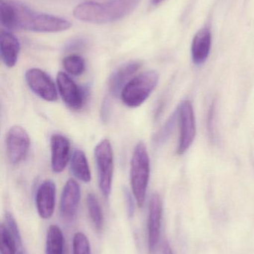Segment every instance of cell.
<instances>
[{
  "label": "cell",
  "mask_w": 254,
  "mask_h": 254,
  "mask_svg": "<svg viewBox=\"0 0 254 254\" xmlns=\"http://www.w3.org/2000/svg\"><path fill=\"white\" fill-rule=\"evenodd\" d=\"M163 254H173L172 250H171V247L168 243H166V244L164 246V252Z\"/></svg>",
  "instance_id": "4316f807"
},
{
  "label": "cell",
  "mask_w": 254,
  "mask_h": 254,
  "mask_svg": "<svg viewBox=\"0 0 254 254\" xmlns=\"http://www.w3.org/2000/svg\"><path fill=\"white\" fill-rule=\"evenodd\" d=\"M25 81L28 87L37 96L48 102H55L58 100L56 86L49 74L37 68L27 70Z\"/></svg>",
  "instance_id": "8992f818"
},
{
  "label": "cell",
  "mask_w": 254,
  "mask_h": 254,
  "mask_svg": "<svg viewBox=\"0 0 254 254\" xmlns=\"http://www.w3.org/2000/svg\"><path fill=\"white\" fill-rule=\"evenodd\" d=\"M141 64L138 61H131L121 65L113 71L109 79V91L113 96H116L122 92L124 86L129 81L130 78L140 69Z\"/></svg>",
  "instance_id": "9a60e30c"
},
{
  "label": "cell",
  "mask_w": 254,
  "mask_h": 254,
  "mask_svg": "<svg viewBox=\"0 0 254 254\" xmlns=\"http://www.w3.org/2000/svg\"><path fill=\"white\" fill-rule=\"evenodd\" d=\"M164 1V0H151V1H152V4H158Z\"/></svg>",
  "instance_id": "83f0119b"
},
{
  "label": "cell",
  "mask_w": 254,
  "mask_h": 254,
  "mask_svg": "<svg viewBox=\"0 0 254 254\" xmlns=\"http://www.w3.org/2000/svg\"><path fill=\"white\" fill-rule=\"evenodd\" d=\"M163 204L161 197L154 193L149 202L148 217V248L150 254L155 253L159 243L162 222Z\"/></svg>",
  "instance_id": "8fae6325"
},
{
  "label": "cell",
  "mask_w": 254,
  "mask_h": 254,
  "mask_svg": "<svg viewBox=\"0 0 254 254\" xmlns=\"http://www.w3.org/2000/svg\"><path fill=\"white\" fill-rule=\"evenodd\" d=\"M64 236L57 225H51L47 231L46 240V254H65Z\"/></svg>",
  "instance_id": "ac0fdd59"
},
{
  "label": "cell",
  "mask_w": 254,
  "mask_h": 254,
  "mask_svg": "<svg viewBox=\"0 0 254 254\" xmlns=\"http://www.w3.org/2000/svg\"><path fill=\"white\" fill-rule=\"evenodd\" d=\"M159 81V75L154 70L139 74L129 80L121 92V99L127 107L137 108L150 96Z\"/></svg>",
  "instance_id": "277c9868"
},
{
  "label": "cell",
  "mask_w": 254,
  "mask_h": 254,
  "mask_svg": "<svg viewBox=\"0 0 254 254\" xmlns=\"http://www.w3.org/2000/svg\"><path fill=\"white\" fill-rule=\"evenodd\" d=\"M16 254H25V253H24L23 251H22L20 249V250H19V252H17V253H16Z\"/></svg>",
  "instance_id": "f1b7e54d"
},
{
  "label": "cell",
  "mask_w": 254,
  "mask_h": 254,
  "mask_svg": "<svg viewBox=\"0 0 254 254\" xmlns=\"http://www.w3.org/2000/svg\"><path fill=\"white\" fill-rule=\"evenodd\" d=\"M71 170L76 179L85 183L90 182L91 172L87 158L81 149H76L72 155Z\"/></svg>",
  "instance_id": "e0dca14e"
},
{
  "label": "cell",
  "mask_w": 254,
  "mask_h": 254,
  "mask_svg": "<svg viewBox=\"0 0 254 254\" xmlns=\"http://www.w3.org/2000/svg\"><path fill=\"white\" fill-rule=\"evenodd\" d=\"M86 205L89 217L97 231L102 228L104 217L99 201L93 193H89L86 197Z\"/></svg>",
  "instance_id": "d6986e66"
},
{
  "label": "cell",
  "mask_w": 254,
  "mask_h": 254,
  "mask_svg": "<svg viewBox=\"0 0 254 254\" xmlns=\"http://www.w3.org/2000/svg\"><path fill=\"white\" fill-rule=\"evenodd\" d=\"M180 132L177 153L182 155L192 145L195 137V121L193 107L189 101H183L177 108Z\"/></svg>",
  "instance_id": "ba28073f"
},
{
  "label": "cell",
  "mask_w": 254,
  "mask_h": 254,
  "mask_svg": "<svg viewBox=\"0 0 254 254\" xmlns=\"http://www.w3.org/2000/svg\"><path fill=\"white\" fill-rule=\"evenodd\" d=\"M124 198H125V206H126L127 214L128 217L132 218L135 213V203L131 192L127 188L124 190Z\"/></svg>",
  "instance_id": "d4e9b609"
},
{
  "label": "cell",
  "mask_w": 254,
  "mask_h": 254,
  "mask_svg": "<svg viewBox=\"0 0 254 254\" xmlns=\"http://www.w3.org/2000/svg\"><path fill=\"white\" fill-rule=\"evenodd\" d=\"M150 176V160L147 148L143 142L136 145L131 161V189L140 207L144 205Z\"/></svg>",
  "instance_id": "3957f363"
},
{
  "label": "cell",
  "mask_w": 254,
  "mask_h": 254,
  "mask_svg": "<svg viewBox=\"0 0 254 254\" xmlns=\"http://www.w3.org/2000/svg\"><path fill=\"white\" fill-rule=\"evenodd\" d=\"M141 0H108L105 2L87 1L78 4L73 16L82 22L107 24L117 22L131 14Z\"/></svg>",
  "instance_id": "7a4b0ae2"
},
{
  "label": "cell",
  "mask_w": 254,
  "mask_h": 254,
  "mask_svg": "<svg viewBox=\"0 0 254 254\" xmlns=\"http://www.w3.org/2000/svg\"><path fill=\"white\" fill-rule=\"evenodd\" d=\"M51 167L55 173L65 170L70 157V141L61 134H54L51 137Z\"/></svg>",
  "instance_id": "4fadbf2b"
},
{
  "label": "cell",
  "mask_w": 254,
  "mask_h": 254,
  "mask_svg": "<svg viewBox=\"0 0 254 254\" xmlns=\"http://www.w3.org/2000/svg\"><path fill=\"white\" fill-rule=\"evenodd\" d=\"M81 200V188L74 179H69L64 185L60 201V213L63 220L72 222L77 216Z\"/></svg>",
  "instance_id": "30bf717a"
},
{
  "label": "cell",
  "mask_w": 254,
  "mask_h": 254,
  "mask_svg": "<svg viewBox=\"0 0 254 254\" xmlns=\"http://www.w3.org/2000/svg\"><path fill=\"white\" fill-rule=\"evenodd\" d=\"M56 201V186L52 180H46L37 188L35 202L40 218L49 219L53 216Z\"/></svg>",
  "instance_id": "7c38bea8"
},
{
  "label": "cell",
  "mask_w": 254,
  "mask_h": 254,
  "mask_svg": "<svg viewBox=\"0 0 254 254\" xmlns=\"http://www.w3.org/2000/svg\"><path fill=\"white\" fill-rule=\"evenodd\" d=\"M0 21L7 30L55 33L71 28L70 21L59 16L35 11L20 1L0 0Z\"/></svg>",
  "instance_id": "6da1fadb"
},
{
  "label": "cell",
  "mask_w": 254,
  "mask_h": 254,
  "mask_svg": "<svg viewBox=\"0 0 254 254\" xmlns=\"http://www.w3.org/2000/svg\"><path fill=\"white\" fill-rule=\"evenodd\" d=\"M4 222L5 226L7 229L11 233L12 235L14 237L17 243L18 248H21L22 246V236H21L20 231H19V227H18L16 221L11 213L9 212H6L4 214Z\"/></svg>",
  "instance_id": "cb8c5ba5"
},
{
  "label": "cell",
  "mask_w": 254,
  "mask_h": 254,
  "mask_svg": "<svg viewBox=\"0 0 254 254\" xmlns=\"http://www.w3.org/2000/svg\"><path fill=\"white\" fill-rule=\"evenodd\" d=\"M73 254H92L89 240L83 233H76L73 237Z\"/></svg>",
  "instance_id": "7402d4cb"
},
{
  "label": "cell",
  "mask_w": 254,
  "mask_h": 254,
  "mask_svg": "<svg viewBox=\"0 0 254 254\" xmlns=\"http://www.w3.org/2000/svg\"><path fill=\"white\" fill-rule=\"evenodd\" d=\"M95 159L100 190L104 197L108 198L111 193L113 176V148L108 139H103L95 146Z\"/></svg>",
  "instance_id": "5b68a950"
},
{
  "label": "cell",
  "mask_w": 254,
  "mask_h": 254,
  "mask_svg": "<svg viewBox=\"0 0 254 254\" xmlns=\"http://www.w3.org/2000/svg\"><path fill=\"white\" fill-rule=\"evenodd\" d=\"M212 36L210 29L201 28L194 37L192 43V58L196 65H201L207 61L211 49Z\"/></svg>",
  "instance_id": "2e32d148"
},
{
  "label": "cell",
  "mask_w": 254,
  "mask_h": 254,
  "mask_svg": "<svg viewBox=\"0 0 254 254\" xmlns=\"http://www.w3.org/2000/svg\"><path fill=\"white\" fill-rule=\"evenodd\" d=\"M57 85L61 98L70 108L79 110L82 108L85 101V92L79 87L68 74L63 71L57 75Z\"/></svg>",
  "instance_id": "9c48e42d"
},
{
  "label": "cell",
  "mask_w": 254,
  "mask_h": 254,
  "mask_svg": "<svg viewBox=\"0 0 254 254\" xmlns=\"http://www.w3.org/2000/svg\"><path fill=\"white\" fill-rule=\"evenodd\" d=\"M63 66L67 72L73 76H80L85 71V59L77 54H72L63 60Z\"/></svg>",
  "instance_id": "ffe728a7"
},
{
  "label": "cell",
  "mask_w": 254,
  "mask_h": 254,
  "mask_svg": "<svg viewBox=\"0 0 254 254\" xmlns=\"http://www.w3.org/2000/svg\"><path fill=\"white\" fill-rule=\"evenodd\" d=\"M18 245L4 224L0 226V254H16Z\"/></svg>",
  "instance_id": "44dd1931"
},
{
  "label": "cell",
  "mask_w": 254,
  "mask_h": 254,
  "mask_svg": "<svg viewBox=\"0 0 254 254\" xmlns=\"http://www.w3.org/2000/svg\"><path fill=\"white\" fill-rule=\"evenodd\" d=\"M6 150L7 158L12 164L22 162L28 155L30 148V137L22 127L15 125L10 127L6 134Z\"/></svg>",
  "instance_id": "52a82bcc"
},
{
  "label": "cell",
  "mask_w": 254,
  "mask_h": 254,
  "mask_svg": "<svg viewBox=\"0 0 254 254\" xmlns=\"http://www.w3.org/2000/svg\"><path fill=\"white\" fill-rule=\"evenodd\" d=\"M178 119V113L177 110L171 115V117L169 118L167 123L165 124L164 127H162L159 132L155 135V143L156 145H161L164 143L166 140L169 137L170 134L172 132L173 128H174V125L177 119Z\"/></svg>",
  "instance_id": "603a6c76"
},
{
  "label": "cell",
  "mask_w": 254,
  "mask_h": 254,
  "mask_svg": "<svg viewBox=\"0 0 254 254\" xmlns=\"http://www.w3.org/2000/svg\"><path fill=\"white\" fill-rule=\"evenodd\" d=\"M110 115V104H109L108 100H104L101 106V117L103 122H107Z\"/></svg>",
  "instance_id": "484cf974"
},
{
  "label": "cell",
  "mask_w": 254,
  "mask_h": 254,
  "mask_svg": "<svg viewBox=\"0 0 254 254\" xmlns=\"http://www.w3.org/2000/svg\"><path fill=\"white\" fill-rule=\"evenodd\" d=\"M20 52V43L16 36L7 30H1L0 34V55L3 64L13 68L17 63Z\"/></svg>",
  "instance_id": "5bb4252c"
}]
</instances>
